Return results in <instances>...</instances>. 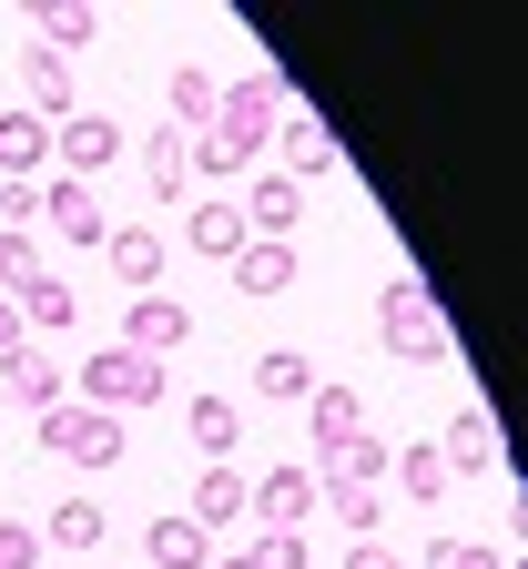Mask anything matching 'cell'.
<instances>
[{
    "label": "cell",
    "mask_w": 528,
    "mask_h": 569,
    "mask_svg": "<svg viewBox=\"0 0 528 569\" xmlns=\"http://www.w3.org/2000/svg\"><path fill=\"white\" fill-rule=\"evenodd\" d=\"M427 569H508L488 539H427Z\"/></svg>",
    "instance_id": "33"
},
{
    "label": "cell",
    "mask_w": 528,
    "mask_h": 569,
    "mask_svg": "<svg viewBox=\"0 0 528 569\" xmlns=\"http://www.w3.org/2000/svg\"><path fill=\"white\" fill-rule=\"evenodd\" d=\"M316 509H336V529H376V488H316Z\"/></svg>",
    "instance_id": "32"
},
{
    "label": "cell",
    "mask_w": 528,
    "mask_h": 569,
    "mask_svg": "<svg viewBox=\"0 0 528 569\" xmlns=\"http://www.w3.org/2000/svg\"><path fill=\"white\" fill-rule=\"evenodd\" d=\"M285 112H295V92H285V71H275V61H255L245 82H223V92H213V132L235 142L245 163H255V142H265Z\"/></svg>",
    "instance_id": "2"
},
{
    "label": "cell",
    "mask_w": 528,
    "mask_h": 569,
    "mask_svg": "<svg viewBox=\"0 0 528 569\" xmlns=\"http://www.w3.org/2000/svg\"><path fill=\"white\" fill-rule=\"evenodd\" d=\"M213 569H235V559H213Z\"/></svg>",
    "instance_id": "37"
},
{
    "label": "cell",
    "mask_w": 528,
    "mask_h": 569,
    "mask_svg": "<svg viewBox=\"0 0 528 569\" xmlns=\"http://www.w3.org/2000/svg\"><path fill=\"white\" fill-rule=\"evenodd\" d=\"M11 346H31V336H21V316H11V296H0V356H11Z\"/></svg>",
    "instance_id": "36"
},
{
    "label": "cell",
    "mask_w": 528,
    "mask_h": 569,
    "mask_svg": "<svg viewBox=\"0 0 528 569\" xmlns=\"http://www.w3.org/2000/svg\"><path fill=\"white\" fill-rule=\"evenodd\" d=\"M316 387H326V377H316V356H306V346H265V356H255V397H275V407H306Z\"/></svg>",
    "instance_id": "14"
},
{
    "label": "cell",
    "mask_w": 528,
    "mask_h": 569,
    "mask_svg": "<svg viewBox=\"0 0 528 569\" xmlns=\"http://www.w3.org/2000/svg\"><path fill=\"white\" fill-rule=\"evenodd\" d=\"M102 264L132 284V296H163V234H142V224H112V234H102Z\"/></svg>",
    "instance_id": "13"
},
{
    "label": "cell",
    "mask_w": 528,
    "mask_h": 569,
    "mask_svg": "<svg viewBox=\"0 0 528 569\" xmlns=\"http://www.w3.org/2000/svg\"><path fill=\"white\" fill-rule=\"evenodd\" d=\"M21 92H31L41 112H82V102H71V61H61V51H41V41L21 51Z\"/></svg>",
    "instance_id": "25"
},
{
    "label": "cell",
    "mask_w": 528,
    "mask_h": 569,
    "mask_svg": "<svg viewBox=\"0 0 528 569\" xmlns=\"http://www.w3.org/2000/svg\"><path fill=\"white\" fill-rule=\"evenodd\" d=\"M51 163V122H31V112H0V183H31Z\"/></svg>",
    "instance_id": "20"
},
{
    "label": "cell",
    "mask_w": 528,
    "mask_h": 569,
    "mask_svg": "<svg viewBox=\"0 0 528 569\" xmlns=\"http://www.w3.org/2000/svg\"><path fill=\"white\" fill-rule=\"evenodd\" d=\"M31 203H41V224H51L61 244H82V254H102V234H112V213H102V193H92V183H71V173H51V183H41Z\"/></svg>",
    "instance_id": "6"
},
{
    "label": "cell",
    "mask_w": 528,
    "mask_h": 569,
    "mask_svg": "<svg viewBox=\"0 0 528 569\" xmlns=\"http://www.w3.org/2000/svg\"><path fill=\"white\" fill-rule=\"evenodd\" d=\"M71 387H82V407H102V417H132V407H153L173 377H163V367H142L132 346H102L92 367H71Z\"/></svg>",
    "instance_id": "4"
},
{
    "label": "cell",
    "mask_w": 528,
    "mask_h": 569,
    "mask_svg": "<svg viewBox=\"0 0 528 569\" xmlns=\"http://www.w3.org/2000/svg\"><path fill=\"white\" fill-rule=\"evenodd\" d=\"M183 438H193L203 468H235V448H245V407H235V397H193V407H183Z\"/></svg>",
    "instance_id": "12"
},
{
    "label": "cell",
    "mask_w": 528,
    "mask_h": 569,
    "mask_svg": "<svg viewBox=\"0 0 528 569\" xmlns=\"http://www.w3.org/2000/svg\"><path fill=\"white\" fill-rule=\"evenodd\" d=\"M235 296H295V244H245L235 254Z\"/></svg>",
    "instance_id": "21"
},
{
    "label": "cell",
    "mask_w": 528,
    "mask_h": 569,
    "mask_svg": "<svg viewBox=\"0 0 528 569\" xmlns=\"http://www.w3.org/2000/svg\"><path fill=\"white\" fill-rule=\"evenodd\" d=\"M508 448H498V417L488 407H458V417H447V438H437V468L447 478H478V468H498Z\"/></svg>",
    "instance_id": "10"
},
{
    "label": "cell",
    "mask_w": 528,
    "mask_h": 569,
    "mask_svg": "<svg viewBox=\"0 0 528 569\" xmlns=\"http://www.w3.org/2000/svg\"><path fill=\"white\" fill-rule=\"evenodd\" d=\"M0 569H41V529H21V519H0Z\"/></svg>",
    "instance_id": "34"
},
{
    "label": "cell",
    "mask_w": 528,
    "mask_h": 569,
    "mask_svg": "<svg viewBox=\"0 0 528 569\" xmlns=\"http://www.w3.org/2000/svg\"><path fill=\"white\" fill-rule=\"evenodd\" d=\"M142 569H213V539L193 529V519H153V529H142Z\"/></svg>",
    "instance_id": "17"
},
{
    "label": "cell",
    "mask_w": 528,
    "mask_h": 569,
    "mask_svg": "<svg viewBox=\"0 0 528 569\" xmlns=\"http://www.w3.org/2000/svg\"><path fill=\"white\" fill-rule=\"evenodd\" d=\"M275 132H285V183H306V173H336V122H316V112H285Z\"/></svg>",
    "instance_id": "18"
},
{
    "label": "cell",
    "mask_w": 528,
    "mask_h": 569,
    "mask_svg": "<svg viewBox=\"0 0 528 569\" xmlns=\"http://www.w3.org/2000/svg\"><path fill=\"white\" fill-rule=\"evenodd\" d=\"M407 498H447V468H437V448H397V468H387Z\"/></svg>",
    "instance_id": "31"
},
{
    "label": "cell",
    "mask_w": 528,
    "mask_h": 569,
    "mask_svg": "<svg viewBox=\"0 0 528 569\" xmlns=\"http://www.w3.org/2000/svg\"><path fill=\"white\" fill-rule=\"evenodd\" d=\"M132 569H142V559H132Z\"/></svg>",
    "instance_id": "38"
},
{
    "label": "cell",
    "mask_w": 528,
    "mask_h": 569,
    "mask_svg": "<svg viewBox=\"0 0 528 569\" xmlns=\"http://www.w3.org/2000/svg\"><path fill=\"white\" fill-rule=\"evenodd\" d=\"M51 153H61L71 183H102V173L122 163V122H112V112H61V122H51Z\"/></svg>",
    "instance_id": "5"
},
{
    "label": "cell",
    "mask_w": 528,
    "mask_h": 569,
    "mask_svg": "<svg viewBox=\"0 0 528 569\" xmlns=\"http://www.w3.org/2000/svg\"><path fill=\"white\" fill-rule=\"evenodd\" d=\"M31 21H41V51H61V61H71V51H82L92 31H102V21L82 11V0H41V11H31Z\"/></svg>",
    "instance_id": "27"
},
{
    "label": "cell",
    "mask_w": 528,
    "mask_h": 569,
    "mask_svg": "<svg viewBox=\"0 0 528 569\" xmlns=\"http://www.w3.org/2000/svg\"><path fill=\"white\" fill-rule=\"evenodd\" d=\"M11 316H21V336H61L71 316H82V296H71V284H61L51 264H41V274L21 284V296H11Z\"/></svg>",
    "instance_id": "15"
},
{
    "label": "cell",
    "mask_w": 528,
    "mask_h": 569,
    "mask_svg": "<svg viewBox=\"0 0 528 569\" xmlns=\"http://www.w3.org/2000/svg\"><path fill=\"white\" fill-rule=\"evenodd\" d=\"M122 346L142 356V367L183 356V346H193V306H183V296H132V326H122Z\"/></svg>",
    "instance_id": "8"
},
{
    "label": "cell",
    "mask_w": 528,
    "mask_h": 569,
    "mask_svg": "<svg viewBox=\"0 0 528 569\" xmlns=\"http://www.w3.org/2000/svg\"><path fill=\"white\" fill-rule=\"evenodd\" d=\"M213 92H223L213 71H193V61H183V71H173V132H183V122H213Z\"/></svg>",
    "instance_id": "30"
},
{
    "label": "cell",
    "mask_w": 528,
    "mask_h": 569,
    "mask_svg": "<svg viewBox=\"0 0 528 569\" xmlns=\"http://www.w3.org/2000/svg\"><path fill=\"white\" fill-rule=\"evenodd\" d=\"M41 448L102 478V468H122V448H132V438H122V417H102V407H82V397H61V407L41 417Z\"/></svg>",
    "instance_id": "3"
},
{
    "label": "cell",
    "mask_w": 528,
    "mask_h": 569,
    "mask_svg": "<svg viewBox=\"0 0 528 569\" xmlns=\"http://www.w3.org/2000/svg\"><path fill=\"white\" fill-rule=\"evenodd\" d=\"M306 427H316V468H326L346 438H366V407H356V387H316V397H306Z\"/></svg>",
    "instance_id": "16"
},
{
    "label": "cell",
    "mask_w": 528,
    "mask_h": 569,
    "mask_svg": "<svg viewBox=\"0 0 528 569\" xmlns=\"http://www.w3.org/2000/svg\"><path fill=\"white\" fill-rule=\"evenodd\" d=\"M346 569H407V559H397L387 539H356V549H346Z\"/></svg>",
    "instance_id": "35"
},
{
    "label": "cell",
    "mask_w": 528,
    "mask_h": 569,
    "mask_svg": "<svg viewBox=\"0 0 528 569\" xmlns=\"http://www.w3.org/2000/svg\"><path fill=\"white\" fill-rule=\"evenodd\" d=\"M245 519L306 529V519H316V468H255V478H245Z\"/></svg>",
    "instance_id": "7"
},
{
    "label": "cell",
    "mask_w": 528,
    "mask_h": 569,
    "mask_svg": "<svg viewBox=\"0 0 528 569\" xmlns=\"http://www.w3.org/2000/svg\"><path fill=\"white\" fill-rule=\"evenodd\" d=\"M183 519H193V529H235V519H245V468H203Z\"/></svg>",
    "instance_id": "23"
},
{
    "label": "cell",
    "mask_w": 528,
    "mask_h": 569,
    "mask_svg": "<svg viewBox=\"0 0 528 569\" xmlns=\"http://www.w3.org/2000/svg\"><path fill=\"white\" fill-rule=\"evenodd\" d=\"M0 387H11V407H31V417H51L61 397H71V367H51L41 346H11L0 356Z\"/></svg>",
    "instance_id": "11"
},
{
    "label": "cell",
    "mask_w": 528,
    "mask_h": 569,
    "mask_svg": "<svg viewBox=\"0 0 528 569\" xmlns=\"http://www.w3.org/2000/svg\"><path fill=\"white\" fill-rule=\"evenodd\" d=\"M142 173H153V203H173V193L193 183V153H183V132H173V122L142 142Z\"/></svg>",
    "instance_id": "26"
},
{
    "label": "cell",
    "mask_w": 528,
    "mask_h": 569,
    "mask_svg": "<svg viewBox=\"0 0 528 569\" xmlns=\"http://www.w3.org/2000/svg\"><path fill=\"white\" fill-rule=\"evenodd\" d=\"M376 336H387V356H407V367H447V316L417 274L376 284Z\"/></svg>",
    "instance_id": "1"
},
{
    "label": "cell",
    "mask_w": 528,
    "mask_h": 569,
    "mask_svg": "<svg viewBox=\"0 0 528 569\" xmlns=\"http://www.w3.org/2000/svg\"><path fill=\"white\" fill-rule=\"evenodd\" d=\"M235 213H245V244H295V224H306V183L255 173V193H245Z\"/></svg>",
    "instance_id": "9"
},
{
    "label": "cell",
    "mask_w": 528,
    "mask_h": 569,
    "mask_svg": "<svg viewBox=\"0 0 528 569\" xmlns=\"http://www.w3.org/2000/svg\"><path fill=\"white\" fill-rule=\"evenodd\" d=\"M31 274H41V234H31V224H0V284L21 296Z\"/></svg>",
    "instance_id": "29"
},
{
    "label": "cell",
    "mask_w": 528,
    "mask_h": 569,
    "mask_svg": "<svg viewBox=\"0 0 528 569\" xmlns=\"http://www.w3.org/2000/svg\"><path fill=\"white\" fill-rule=\"evenodd\" d=\"M387 468H397V448H387V438H346V448L316 468V488H376Z\"/></svg>",
    "instance_id": "22"
},
{
    "label": "cell",
    "mask_w": 528,
    "mask_h": 569,
    "mask_svg": "<svg viewBox=\"0 0 528 569\" xmlns=\"http://www.w3.org/2000/svg\"><path fill=\"white\" fill-rule=\"evenodd\" d=\"M235 569H316V549H306V529H255V549Z\"/></svg>",
    "instance_id": "28"
},
{
    "label": "cell",
    "mask_w": 528,
    "mask_h": 569,
    "mask_svg": "<svg viewBox=\"0 0 528 569\" xmlns=\"http://www.w3.org/2000/svg\"><path fill=\"white\" fill-rule=\"evenodd\" d=\"M183 244H193L203 264H235V254H245V213H235V203H193V213H183Z\"/></svg>",
    "instance_id": "19"
},
{
    "label": "cell",
    "mask_w": 528,
    "mask_h": 569,
    "mask_svg": "<svg viewBox=\"0 0 528 569\" xmlns=\"http://www.w3.org/2000/svg\"><path fill=\"white\" fill-rule=\"evenodd\" d=\"M112 519H102V498H61V509L41 519V549H102Z\"/></svg>",
    "instance_id": "24"
}]
</instances>
